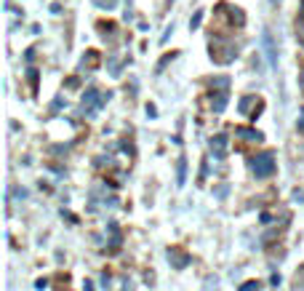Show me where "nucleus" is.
I'll return each mask as SVG.
<instances>
[{
    "mask_svg": "<svg viewBox=\"0 0 304 291\" xmlns=\"http://www.w3.org/2000/svg\"><path fill=\"white\" fill-rule=\"evenodd\" d=\"M208 54H211V59L216 64H230L237 59V45L235 40H230V37H211V48H208Z\"/></svg>",
    "mask_w": 304,
    "mask_h": 291,
    "instance_id": "f257e3e1",
    "label": "nucleus"
},
{
    "mask_svg": "<svg viewBox=\"0 0 304 291\" xmlns=\"http://www.w3.org/2000/svg\"><path fill=\"white\" fill-rule=\"evenodd\" d=\"M248 168H251V174L256 176V179H270V176L275 174V168H278V163H275L272 153H256V155H251Z\"/></svg>",
    "mask_w": 304,
    "mask_h": 291,
    "instance_id": "f03ea898",
    "label": "nucleus"
},
{
    "mask_svg": "<svg viewBox=\"0 0 304 291\" xmlns=\"http://www.w3.org/2000/svg\"><path fill=\"white\" fill-rule=\"evenodd\" d=\"M262 45H264V56H267V64L275 70L278 67V37H275L272 30L262 32Z\"/></svg>",
    "mask_w": 304,
    "mask_h": 291,
    "instance_id": "7ed1b4c3",
    "label": "nucleus"
},
{
    "mask_svg": "<svg viewBox=\"0 0 304 291\" xmlns=\"http://www.w3.org/2000/svg\"><path fill=\"white\" fill-rule=\"evenodd\" d=\"M227 99H230V93H227V91H216L214 96H211V112H214V115H219V112H224V107H227Z\"/></svg>",
    "mask_w": 304,
    "mask_h": 291,
    "instance_id": "20e7f679",
    "label": "nucleus"
},
{
    "mask_svg": "<svg viewBox=\"0 0 304 291\" xmlns=\"http://www.w3.org/2000/svg\"><path fill=\"white\" fill-rule=\"evenodd\" d=\"M235 134H237V139H243V142H256V144L264 142V136L256 128H237Z\"/></svg>",
    "mask_w": 304,
    "mask_h": 291,
    "instance_id": "39448f33",
    "label": "nucleus"
},
{
    "mask_svg": "<svg viewBox=\"0 0 304 291\" xmlns=\"http://www.w3.org/2000/svg\"><path fill=\"white\" fill-rule=\"evenodd\" d=\"M224 147H227V134H216L211 139V150L216 158H224Z\"/></svg>",
    "mask_w": 304,
    "mask_h": 291,
    "instance_id": "423d86ee",
    "label": "nucleus"
},
{
    "mask_svg": "<svg viewBox=\"0 0 304 291\" xmlns=\"http://www.w3.org/2000/svg\"><path fill=\"white\" fill-rule=\"evenodd\" d=\"M168 259H174V267H179V270L187 267V262H189V257L179 249H168Z\"/></svg>",
    "mask_w": 304,
    "mask_h": 291,
    "instance_id": "0eeeda50",
    "label": "nucleus"
},
{
    "mask_svg": "<svg viewBox=\"0 0 304 291\" xmlns=\"http://www.w3.org/2000/svg\"><path fill=\"white\" fill-rule=\"evenodd\" d=\"M256 102H259V99H256V96H243L240 99V112H243V115H251V105H256Z\"/></svg>",
    "mask_w": 304,
    "mask_h": 291,
    "instance_id": "6e6552de",
    "label": "nucleus"
},
{
    "mask_svg": "<svg viewBox=\"0 0 304 291\" xmlns=\"http://www.w3.org/2000/svg\"><path fill=\"white\" fill-rule=\"evenodd\" d=\"M184 176H187V161L184 158H179V166H176V182L184 184Z\"/></svg>",
    "mask_w": 304,
    "mask_h": 291,
    "instance_id": "1a4fd4ad",
    "label": "nucleus"
},
{
    "mask_svg": "<svg viewBox=\"0 0 304 291\" xmlns=\"http://www.w3.org/2000/svg\"><path fill=\"white\" fill-rule=\"evenodd\" d=\"M211 88L227 91V88H230V78H214V80H211Z\"/></svg>",
    "mask_w": 304,
    "mask_h": 291,
    "instance_id": "9d476101",
    "label": "nucleus"
},
{
    "mask_svg": "<svg viewBox=\"0 0 304 291\" xmlns=\"http://www.w3.org/2000/svg\"><path fill=\"white\" fill-rule=\"evenodd\" d=\"M93 6L107 8V11H110V8H115V6H118V0H93Z\"/></svg>",
    "mask_w": 304,
    "mask_h": 291,
    "instance_id": "9b49d317",
    "label": "nucleus"
},
{
    "mask_svg": "<svg viewBox=\"0 0 304 291\" xmlns=\"http://www.w3.org/2000/svg\"><path fill=\"white\" fill-rule=\"evenodd\" d=\"M200 19H203V11H197V14H195L192 19H189V24H192V30H195L197 24H200Z\"/></svg>",
    "mask_w": 304,
    "mask_h": 291,
    "instance_id": "f8f14e48",
    "label": "nucleus"
},
{
    "mask_svg": "<svg viewBox=\"0 0 304 291\" xmlns=\"http://www.w3.org/2000/svg\"><path fill=\"white\" fill-rule=\"evenodd\" d=\"M259 288H262V286H259V283H256V280H251V283H248V286H240V291H259Z\"/></svg>",
    "mask_w": 304,
    "mask_h": 291,
    "instance_id": "ddd939ff",
    "label": "nucleus"
},
{
    "mask_svg": "<svg viewBox=\"0 0 304 291\" xmlns=\"http://www.w3.org/2000/svg\"><path fill=\"white\" fill-rule=\"evenodd\" d=\"M227 192H230V187H227V184H222V187H219V190H216V195H219V198H224V195H227Z\"/></svg>",
    "mask_w": 304,
    "mask_h": 291,
    "instance_id": "4468645a",
    "label": "nucleus"
},
{
    "mask_svg": "<svg viewBox=\"0 0 304 291\" xmlns=\"http://www.w3.org/2000/svg\"><path fill=\"white\" fill-rule=\"evenodd\" d=\"M296 128L301 131V134H304V110L299 112V123H296Z\"/></svg>",
    "mask_w": 304,
    "mask_h": 291,
    "instance_id": "2eb2a0df",
    "label": "nucleus"
},
{
    "mask_svg": "<svg viewBox=\"0 0 304 291\" xmlns=\"http://www.w3.org/2000/svg\"><path fill=\"white\" fill-rule=\"evenodd\" d=\"M171 32H174V24H171V27H168V30L163 32V43H166V40H168V37H171Z\"/></svg>",
    "mask_w": 304,
    "mask_h": 291,
    "instance_id": "dca6fc26",
    "label": "nucleus"
},
{
    "mask_svg": "<svg viewBox=\"0 0 304 291\" xmlns=\"http://www.w3.org/2000/svg\"><path fill=\"white\" fill-rule=\"evenodd\" d=\"M299 88L304 91V70H301V75H299Z\"/></svg>",
    "mask_w": 304,
    "mask_h": 291,
    "instance_id": "f3484780",
    "label": "nucleus"
},
{
    "mask_svg": "<svg viewBox=\"0 0 304 291\" xmlns=\"http://www.w3.org/2000/svg\"><path fill=\"white\" fill-rule=\"evenodd\" d=\"M270 3H272V6H278V3H280V0H270Z\"/></svg>",
    "mask_w": 304,
    "mask_h": 291,
    "instance_id": "a211bd4d",
    "label": "nucleus"
},
{
    "mask_svg": "<svg viewBox=\"0 0 304 291\" xmlns=\"http://www.w3.org/2000/svg\"><path fill=\"white\" fill-rule=\"evenodd\" d=\"M301 11H304V3H301Z\"/></svg>",
    "mask_w": 304,
    "mask_h": 291,
    "instance_id": "6ab92c4d",
    "label": "nucleus"
}]
</instances>
